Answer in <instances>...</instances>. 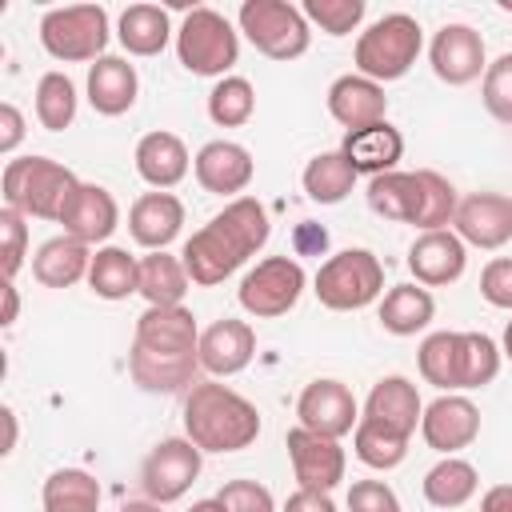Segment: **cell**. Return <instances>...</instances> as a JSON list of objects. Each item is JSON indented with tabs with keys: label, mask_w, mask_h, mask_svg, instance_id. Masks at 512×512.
<instances>
[{
	"label": "cell",
	"mask_w": 512,
	"mask_h": 512,
	"mask_svg": "<svg viewBox=\"0 0 512 512\" xmlns=\"http://www.w3.org/2000/svg\"><path fill=\"white\" fill-rule=\"evenodd\" d=\"M0 240H4V280H16L20 264H24V248H28V224L16 208L0 212Z\"/></svg>",
	"instance_id": "cell-45"
},
{
	"label": "cell",
	"mask_w": 512,
	"mask_h": 512,
	"mask_svg": "<svg viewBox=\"0 0 512 512\" xmlns=\"http://www.w3.org/2000/svg\"><path fill=\"white\" fill-rule=\"evenodd\" d=\"M480 296L492 308L512 312V256H496V260L484 264V272H480Z\"/></svg>",
	"instance_id": "cell-46"
},
{
	"label": "cell",
	"mask_w": 512,
	"mask_h": 512,
	"mask_svg": "<svg viewBox=\"0 0 512 512\" xmlns=\"http://www.w3.org/2000/svg\"><path fill=\"white\" fill-rule=\"evenodd\" d=\"M468 268V244L452 232V228H440V232H420L408 248V272L416 276V284L424 288H444V284H456Z\"/></svg>",
	"instance_id": "cell-17"
},
{
	"label": "cell",
	"mask_w": 512,
	"mask_h": 512,
	"mask_svg": "<svg viewBox=\"0 0 512 512\" xmlns=\"http://www.w3.org/2000/svg\"><path fill=\"white\" fill-rule=\"evenodd\" d=\"M4 316H0V324L8 328V324H16V312H20V296H16V284L12 280H4Z\"/></svg>",
	"instance_id": "cell-52"
},
{
	"label": "cell",
	"mask_w": 512,
	"mask_h": 512,
	"mask_svg": "<svg viewBox=\"0 0 512 512\" xmlns=\"http://www.w3.org/2000/svg\"><path fill=\"white\" fill-rule=\"evenodd\" d=\"M128 372L140 392L172 396L188 392L196 384L200 368V328L196 316L176 304V308H144L132 328V352H128Z\"/></svg>",
	"instance_id": "cell-1"
},
{
	"label": "cell",
	"mask_w": 512,
	"mask_h": 512,
	"mask_svg": "<svg viewBox=\"0 0 512 512\" xmlns=\"http://www.w3.org/2000/svg\"><path fill=\"white\" fill-rule=\"evenodd\" d=\"M480 100H484V108H488V116H492V120L512 124V52L496 56V60L484 68Z\"/></svg>",
	"instance_id": "cell-43"
},
{
	"label": "cell",
	"mask_w": 512,
	"mask_h": 512,
	"mask_svg": "<svg viewBox=\"0 0 512 512\" xmlns=\"http://www.w3.org/2000/svg\"><path fill=\"white\" fill-rule=\"evenodd\" d=\"M40 44L52 60H64V64L92 60L96 64L108 48V12L100 4L48 8L40 16Z\"/></svg>",
	"instance_id": "cell-9"
},
{
	"label": "cell",
	"mask_w": 512,
	"mask_h": 512,
	"mask_svg": "<svg viewBox=\"0 0 512 512\" xmlns=\"http://www.w3.org/2000/svg\"><path fill=\"white\" fill-rule=\"evenodd\" d=\"M180 224H184V204L172 192H144L128 208V232L148 252H164L180 236Z\"/></svg>",
	"instance_id": "cell-22"
},
{
	"label": "cell",
	"mask_w": 512,
	"mask_h": 512,
	"mask_svg": "<svg viewBox=\"0 0 512 512\" xmlns=\"http://www.w3.org/2000/svg\"><path fill=\"white\" fill-rule=\"evenodd\" d=\"M436 300L424 284H392L380 300V328L392 336H416L432 324Z\"/></svg>",
	"instance_id": "cell-28"
},
{
	"label": "cell",
	"mask_w": 512,
	"mask_h": 512,
	"mask_svg": "<svg viewBox=\"0 0 512 512\" xmlns=\"http://www.w3.org/2000/svg\"><path fill=\"white\" fill-rule=\"evenodd\" d=\"M420 48H424V32H420L416 16L388 12V16H380L376 24H368L360 32L352 60H356L360 76H368L376 84H388V80L408 76V68L416 64Z\"/></svg>",
	"instance_id": "cell-5"
},
{
	"label": "cell",
	"mask_w": 512,
	"mask_h": 512,
	"mask_svg": "<svg viewBox=\"0 0 512 512\" xmlns=\"http://www.w3.org/2000/svg\"><path fill=\"white\" fill-rule=\"evenodd\" d=\"M140 96V76L124 56H100L88 68V104L100 116H124Z\"/></svg>",
	"instance_id": "cell-25"
},
{
	"label": "cell",
	"mask_w": 512,
	"mask_h": 512,
	"mask_svg": "<svg viewBox=\"0 0 512 512\" xmlns=\"http://www.w3.org/2000/svg\"><path fill=\"white\" fill-rule=\"evenodd\" d=\"M216 500L224 504V512H276L272 492L264 484H256V480H228L216 492Z\"/></svg>",
	"instance_id": "cell-44"
},
{
	"label": "cell",
	"mask_w": 512,
	"mask_h": 512,
	"mask_svg": "<svg viewBox=\"0 0 512 512\" xmlns=\"http://www.w3.org/2000/svg\"><path fill=\"white\" fill-rule=\"evenodd\" d=\"M76 184V172L52 156H16L4 164V208L36 220H60Z\"/></svg>",
	"instance_id": "cell-4"
},
{
	"label": "cell",
	"mask_w": 512,
	"mask_h": 512,
	"mask_svg": "<svg viewBox=\"0 0 512 512\" xmlns=\"http://www.w3.org/2000/svg\"><path fill=\"white\" fill-rule=\"evenodd\" d=\"M164 504H156V500H128L120 512H160Z\"/></svg>",
	"instance_id": "cell-53"
},
{
	"label": "cell",
	"mask_w": 512,
	"mask_h": 512,
	"mask_svg": "<svg viewBox=\"0 0 512 512\" xmlns=\"http://www.w3.org/2000/svg\"><path fill=\"white\" fill-rule=\"evenodd\" d=\"M296 420H300V428H308V432H320V436H328V440H340V436L356 432V424H360V404H356V396H352L348 384L324 376V380H312V384L300 392V400H296Z\"/></svg>",
	"instance_id": "cell-12"
},
{
	"label": "cell",
	"mask_w": 512,
	"mask_h": 512,
	"mask_svg": "<svg viewBox=\"0 0 512 512\" xmlns=\"http://www.w3.org/2000/svg\"><path fill=\"white\" fill-rule=\"evenodd\" d=\"M508 360H512V320H508V328H504V348H500Z\"/></svg>",
	"instance_id": "cell-56"
},
{
	"label": "cell",
	"mask_w": 512,
	"mask_h": 512,
	"mask_svg": "<svg viewBox=\"0 0 512 512\" xmlns=\"http://www.w3.org/2000/svg\"><path fill=\"white\" fill-rule=\"evenodd\" d=\"M420 436L440 456H456L460 448H468L480 436V408L460 392H444L424 408Z\"/></svg>",
	"instance_id": "cell-15"
},
{
	"label": "cell",
	"mask_w": 512,
	"mask_h": 512,
	"mask_svg": "<svg viewBox=\"0 0 512 512\" xmlns=\"http://www.w3.org/2000/svg\"><path fill=\"white\" fill-rule=\"evenodd\" d=\"M116 36L128 56H160L164 44L172 40V20L160 4H128L120 12Z\"/></svg>",
	"instance_id": "cell-29"
},
{
	"label": "cell",
	"mask_w": 512,
	"mask_h": 512,
	"mask_svg": "<svg viewBox=\"0 0 512 512\" xmlns=\"http://www.w3.org/2000/svg\"><path fill=\"white\" fill-rule=\"evenodd\" d=\"M300 184H304L308 200H316V204H340L352 192V184H356V168L348 164V156L340 148L336 152H320V156H312L304 164Z\"/></svg>",
	"instance_id": "cell-34"
},
{
	"label": "cell",
	"mask_w": 512,
	"mask_h": 512,
	"mask_svg": "<svg viewBox=\"0 0 512 512\" xmlns=\"http://www.w3.org/2000/svg\"><path fill=\"white\" fill-rule=\"evenodd\" d=\"M188 168H192V156H188V148H184V140L176 132L156 128V132L140 136V144H136V172H140L144 184H152L156 192H168V188H176L188 176Z\"/></svg>",
	"instance_id": "cell-24"
},
{
	"label": "cell",
	"mask_w": 512,
	"mask_h": 512,
	"mask_svg": "<svg viewBox=\"0 0 512 512\" xmlns=\"http://www.w3.org/2000/svg\"><path fill=\"white\" fill-rule=\"evenodd\" d=\"M4 424H8V444H4V452H12V448H16V412H12V408H4Z\"/></svg>",
	"instance_id": "cell-54"
},
{
	"label": "cell",
	"mask_w": 512,
	"mask_h": 512,
	"mask_svg": "<svg viewBox=\"0 0 512 512\" xmlns=\"http://www.w3.org/2000/svg\"><path fill=\"white\" fill-rule=\"evenodd\" d=\"M20 140H24V116H20V108L12 100H4L0 104V152L12 156Z\"/></svg>",
	"instance_id": "cell-48"
},
{
	"label": "cell",
	"mask_w": 512,
	"mask_h": 512,
	"mask_svg": "<svg viewBox=\"0 0 512 512\" xmlns=\"http://www.w3.org/2000/svg\"><path fill=\"white\" fill-rule=\"evenodd\" d=\"M240 32L248 36V44L268 56V60H296L308 52L312 44V28L304 20V12L288 0H244L240 12Z\"/></svg>",
	"instance_id": "cell-8"
},
{
	"label": "cell",
	"mask_w": 512,
	"mask_h": 512,
	"mask_svg": "<svg viewBox=\"0 0 512 512\" xmlns=\"http://www.w3.org/2000/svg\"><path fill=\"white\" fill-rule=\"evenodd\" d=\"M348 512H404L384 480H356L348 488Z\"/></svg>",
	"instance_id": "cell-47"
},
{
	"label": "cell",
	"mask_w": 512,
	"mask_h": 512,
	"mask_svg": "<svg viewBox=\"0 0 512 512\" xmlns=\"http://www.w3.org/2000/svg\"><path fill=\"white\" fill-rule=\"evenodd\" d=\"M452 228L472 248H504L512 240V196L504 192H472L456 204Z\"/></svg>",
	"instance_id": "cell-16"
},
{
	"label": "cell",
	"mask_w": 512,
	"mask_h": 512,
	"mask_svg": "<svg viewBox=\"0 0 512 512\" xmlns=\"http://www.w3.org/2000/svg\"><path fill=\"white\" fill-rule=\"evenodd\" d=\"M480 512H512V484H492L480 496Z\"/></svg>",
	"instance_id": "cell-51"
},
{
	"label": "cell",
	"mask_w": 512,
	"mask_h": 512,
	"mask_svg": "<svg viewBox=\"0 0 512 512\" xmlns=\"http://www.w3.org/2000/svg\"><path fill=\"white\" fill-rule=\"evenodd\" d=\"M428 60H432L436 80H444L452 88H464L476 76H484V68H488L484 36L472 24H444L428 44Z\"/></svg>",
	"instance_id": "cell-14"
},
{
	"label": "cell",
	"mask_w": 512,
	"mask_h": 512,
	"mask_svg": "<svg viewBox=\"0 0 512 512\" xmlns=\"http://www.w3.org/2000/svg\"><path fill=\"white\" fill-rule=\"evenodd\" d=\"M412 176H416V220H412V228H420V232L448 228L452 216H456V204H460L452 180L432 172V168H416Z\"/></svg>",
	"instance_id": "cell-33"
},
{
	"label": "cell",
	"mask_w": 512,
	"mask_h": 512,
	"mask_svg": "<svg viewBox=\"0 0 512 512\" xmlns=\"http://www.w3.org/2000/svg\"><path fill=\"white\" fill-rule=\"evenodd\" d=\"M280 512H336V504H332V496H328V492L296 488V492L284 500V508H280Z\"/></svg>",
	"instance_id": "cell-49"
},
{
	"label": "cell",
	"mask_w": 512,
	"mask_h": 512,
	"mask_svg": "<svg viewBox=\"0 0 512 512\" xmlns=\"http://www.w3.org/2000/svg\"><path fill=\"white\" fill-rule=\"evenodd\" d=\"M340 152L348 156V164L356 168V176H360V172L384 176V172H396V164H400V156H404V136H400V128H392L388 120H380V124H372V128L348 132L344 144H340Z\"/></svg>",
	"instance_id": "cell-26"
},
{
	"label": "cell",
	"mask_w": 512,
	"mask_h": 512,
	"mask_svg": "<svg viewBox=\"0 0 512 512\" xmlns=\"http://www.w3.org/2000/svg\"><path fill=\"white\" fill-rule=\"evenodd\" d=\"M188 512H224V504H220V500L212 496V500H196V504H192Z\"/></svg>",
	"instance_id": "cell-55"
},
{
	"label": "cell",
	"mask_w": 512,
	"mask_h": 512,
	"mask_svg": "<svg viewBox=\"0 0 512 512\" xmlns=\"http://www.w3.org/2000/svg\"><path fill=\"white\" fill-rule=\"evenodd\" d=\"M324 244H328V232L320 224H300L296 228V252L300 256L304 252H324Z\"/></svg>",
	"instance_id": "cell-50"
},
{
	"label": "cell",
	"mask_w": 512,
	"mask_h": 512,
	"mask_svg": "<svg viewBox=\"0 0 512 512\" xmlns=\"http://www.w3.org/2000/svg\"><path fill=\"white\" fill-rule=\"evenodd\" d=\"M352 452H356L360 464H368V468H376V472H388V468L404 464V456H408V436H400V432H392V428H384V424L360 416V424H356V432H352Z\"/></svg>",
	"instance_id": "cell-38"
},
{
	"label": "cell",
	"mask_w": 512,
	"mask_h": 512,
	"mask_svg": "<svg viewBox=\"0 0 512 512\" xmlns=\"http://www.w3.org/2000/svg\"><path fill=\"white\" fill-rule=\"evenodd\" d=\"M200 448L188 440V436H168L160 440L144 464H140V488L148 500L156 504H176L200 476Z\"/></svg>",
	"instance_id": "cell-11"
},
{
	"label": "cell",
	"mask_w": 512,
	"mask_h": 512,
	"mask_svg": "<svg viewBox=\"0 0 512 512\" xmlns=\"http://www.w3.org/2000/svg\"><path fill=\"white\" fill-rule=\"evenodd\" d=\"M256 356V332L244 320H216L200 332V368L208 376H236Z\"/></svg>",
	"instance_id": "cell-20"
},
{
	"label": "cell",
	"mask_w": 512,
	"mask_h": 512,
	"mask_svg": "<svg viewBox=\"0 0 512 512\" xmlns=\"http://www.w3.org/2000/svg\"><path fill=\"white\" fill-rule=\"evenodd\" d=\"M192 172L200 180L204 192H216V196H236L252 184L256 176V164H252V152L236 140H208L196 160H192Z\"/></svg>",
	"instance_id": "cell-19"
},
{
	"label": "cell",
	"mask_w": 512,
	"mask_h": 512,
	"mask_svg": "<svg viewBox=\"0 0 512 512\" xmlns=\"http://www.w3.org/2000/svg\"><path fill=\"white\" fill-rule=\"evenodd\" d=\"M476 488H480V476L460 456H444L440 464H432L424 472V500L432 508H444V512L448 508H464L476 496Z\"/></svg>",
	"instance_id": "cell-32"
},
{
	"label": "cell",
	"mask_w": 512,
	"mask_h": 512,
	"mask_svg": "<svg viewBox=\"0 0 512 512\" xmlns=\"http://www.w3.org/2000/svg\"><path fill=\"white\" fill-rule=\"evenodd\" d=\"M176 56L192 76H228V68L240 60V32L228 24L216 8H188L176 28Z\"/></svg>",
	"instance_id": "cell-6"
},
{
	"label": "cell",
	"mask_w": 512,
	"mask_h": 512,
	"mask_svg": "<svg viewBox=\"0 0 512 512\" xmlns=\"http://www.w3.org/2000/svg\"><path fill=\"white\" fill-rule=\"evenodd\" d=\"M328 112L336 124H344L348 132H360V128H372L384 120L388 112V96H384V84L360 76V72H348L340 80H332L328 88Z\"/></svg>",
	"instance_id": "cell-21"
},
{
	"label": "cell",
	"mask_w": 512,
	"mask_h": 512,
	"mask_svg": "<svg viewBox=\"0 0 512 512\" xmlns=\"http://www.w3.org/2000/svg\"><path fill=\"white\" fill-rule=\"evenodd\" d=\"M184 436L200 452H240L260 436V412L236 388L196 380L184 392Z\"/></svg>",
	"instance_id": "cell-3"
},
{
	"label": "cell",
	"mask_w": 512,
	"mask_h": 512,
	"mask_svg": "<svg viewBox=\"0 0 512 512\" xmlns=\"http://www.w3.org/2000/svg\"><path fill=\"white\" fill-rule=\"evenodd\" d=\"M76 84L64 72H44L36 84V120L48 132H64L76 120Z\"/></svg>",
	"instance_id": "cell-39"
},
{
	"label": "cell",
	"mask_w": 512,
	"mask_h": 512,
	"mask_svg": "<svg viewBox=\"0 0 512 512\" xmlns=\"http://www.w3.org/2000/svg\"><path fill=\"white\" fill-rule=\"evenodd\" d=\"M284 448H288V460H292V476L300 488L308 492H332L340 480H344V448L340 440H328L320 432H308V428H292L284 436Z\"/></svg>",
	"instance_id": "cell-13"
},
{
	"label": "cell",
	"mask_w": 512,
	"mask_h": 512,
	"mask_svg": "<svg viewBox=\"0 0 512 512\" xmlns=\"http://www.w3.org/2000/svg\"><path fill=\"white\" fill-rule=\"evenodd\" d=\"M300 12H304V20L320 24V32H328V36H348V32L360 28L368 4H364V0H304Z\"/></svg>",
	"instance_id": "cell-42"
},
{
	"label": "cell",
	"mask_w": 512,
	"mask_h": 512,
	"mask_svg": "<svg viewBox=\"0 0 512 512\" xmlns=\"http://www.w3.org/2000/svg\"><path fill=\"white\" fill-rule=\"evenodd\" d=\"M88 288L100 300H128L132 292H140V260L116 244L96 248L92 268H88Z\"/></svg>",
	"instance_id": "cell-30"
},
{
	"label": "cell",
	"mask_w": 512,
	"mask_h": 512,
	"mask_svg": "<svg viewBox=\"0 0 512 512\" xmlns=\"http://www.w3.org/2000/svg\"><path fill=\"white\" fill-rule=\"evenodd\" d=\"M188 268L180 256L168 252H148L140 256V296L148 300V308H176L188 292Z\"/></svg>",
	"instance_id": "cell-31"
},
{
	"label": "cell",
	"mask_w": 512,
	"mask_h": 512,
	"mask_svg": "<svg viewBox=\"0 0 512 512\" xmlns=\"http://www.w3.org/2000/svg\"><path fill=\"white\" fill-rule=\"evenodd\" d=\"M368 208L392 224L416 220V176L412 172H384L368 180Z\"/></svg>",
	"instance_id": "cell-37"
},
{
	"label": "cell",
	"mask_w": 512,
	"mask_h": 512,
	"mask_svg": "<svg viewBox=\"0 0 512 512\" xmlns=\"http://www.w3.org/2000/svg\"><path fill=\"white\" fill-rule=\"evenodd\" d=\"M44 512H100V484L84 468H56L44 480Z\"/></svg>",
	"instance_id": "cell-35"
},
{
	"label": "cell",
	"mask_w": 512,
	"mask_h": 512,
	"mask_svg": "<svg viewBox=\"0 0 512 512\" xmlns=\"http://www.w3.org/2000/svg\"><path fill=\"white\" fill-rule=\"evenodd\" d=\"M60 224H64V236L80 240V244H104L116 224H120V208H116V196L100 184H76V192L68 196L64 212H60Z\"/></svg>",
	"instance_id": "cell-18"
},
{
	"label": "cell",
	"mask_w": 512,
	"mask_h": 512,
	"mask_svg": "<svg viewBox=\"0 0 512 512\" xmlns=\"http://www.w3.org/2000/svg\"><path fill=\"white\" fill-rule=\"evenodd\" d=\"M304 268L300 260L292 256H268L260 260L252 272H244L236 296H240V308L256 320H272V316H284L296 308V300L304 296Z\"/></svg>",
	"instance_id": "cell-10"
},
{
	"label": "cell",
	"mask_w": 512,
	"mask_h": 512,
	"mask_svg": "<svg viewBox=\"0 0 512 512\" xmlns=\"http://www.w3.org/2000/svg\"><path fill=\"white\" fill-rule=\"evenodd\" d=\"M420 416H424V404L408 376H380L364 400V420H376L400 436H412L420 428Z\"/></svg>",
	"instance_id": "cell-23"
},
{
	"label": "cell",
	"mask_w": 512,
	"mask_h": 512,
	"mask_svg": "<svg viewBox=\"0 0 512 512\" xmlns=\"http://www.w3.org/2000/svg\"><path fill=\"white\" fill-rule=\"evenodd\" d=\"M88 268H92V252L72 236H52L32 256V276L44 288H72L76 280H88Z\"/></svg>",
	"instance_id": "cell-27"
},
{
	"label": "cell",
	"mask_w": 512,
	"mask_h": 512,
	"mask_svg": "<svg viewBox=\"0 0 512 512\" xmlns=\"http://www.w3.org/2000/svg\"><path fill=\"white\" fill-rule=\"evenodd\" d=\"M268 236H272L268 208L256 196H236L200 232L184 240L180 260L188 268V280L200 288L224 284L248 256H256L268 244Z\"/></svg>",
	"instance_id": "cell-2"
},
{
	"label": "cell",
	"mask_w": 512,
	"mask_h": 512,
	"mask_svg": "<svg viewBox=\"0 0 512 512\" xmlns=\"http://www.w3.org/2000/svg\"><path fill=\"white\" fill-rule=\"evenodd\" d=\"M252 112H256V92L244 76H224L208 92V116L220 128H240L252 120Z\"/></svg>",
	"instance_id": "cell-41"
},
{
	"label": "cell",
	"mask_w": 512,
	"mask_h": 512,
	"mask_svg": "<svg viewBox=\"0 0 512 512\" xmlns=\"http://www.w3.org/2000/svg\"><path fill=\"white\" fill-rule=\"evenodd\" d=\"M312 292L332 312H360L384 292V264L368 248H344L328 256L312 280Z\"/></svg>",
	"instance_id": "cell-7"
},
{
	"label": "cell",
	"mask_w": 512,
	"mask_h": 512,
	"mask_svg": "<svg viewBox=\"0 0 512 512\" xmlns=\"http://www.w3.org/2000/svg\"><path fill=\"white\" fill-rule=\"evenodd\" d=\"M500 348L484 332H460V392L484 388L500 372Z\"/></svg>",
	"instance_id": "cell-40"
},
{
	"label": "cell",
	"mask_w": 512,
	"mask_h": 512,
	"mask_svg": "<svg viewBox=\"0 0 512 512\" xmlns=\"http://www.w3.org/2000/svg\"><path fill=\"white\" fill-rule=\"evenodd\" d=\"M420 376L440 392H460V332H432L416 352Z\"/></svg>",
	"instance_id": "cell-36"
}]
</instances>
